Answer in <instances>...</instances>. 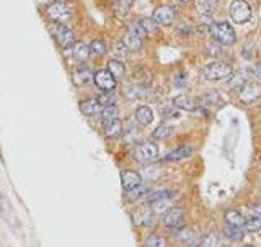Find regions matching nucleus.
Masks as SVG:
<instances>
[{
	"label": "nucleus",
	"mask_w": 261,
	"mask_h": 247,
	"mask_svg": "<svg viewBox=\"0 0 261 247\" xmlns=\"http://www.w3.org/2000/svg\"><path fill=\"white\" fill-rule=\"evenodd\" d=\"M232 72H234V69L230 64L222 62V61H214V62H209L203 67V76L207 81H222V79L230 77Z\"/></svg>",
	"instance_id": "1"
},
{
	"label": "nucleus",
	"mask_w": 261,
	"mask_h": 247,
	"mask_svg": "<svg viewBox=\"0 0 261 247\" xmlns=\"http://www.w3.org/2000/svg\"><path fill=\"white\" fill-rule=\"evenodd\" d=\"M211 35L214 40L222 46H230L235 43V30L230 26V23L221 21L211 26Z\"/></svg>",
	"instance_id": "2"
},
{
	"label": "nucleus",
	"mask_w": 261,
	"mask_h": 247,
	"mask_svg": "<svg viewBox=\"0 0 261 247\" xmlns=\"http://www.w3.org/2000/svg\"><path fill=\"white\" fill-rule=\"evenodd\" d=\"M146 31H144V28L136 23V25L129 26L128 33L124 35L123 38V44L128 48V51H139L142 46V41L146 38Z\"/></svg>",
	"instance_id": "3"
},
{
	"label": "nucleus",
	"mask_w": 261,
	"mask_h": 247,
	"mask_svg": "<svg viewBox=\"0 0 261 247\" xmlns=\"http://www.w3.org/2000/svg\"><path fill=\"white\" fill-rule=\"evenodd\" d=\"M228 13L237 25H243L251 18V7L245 0H234L228 7Z\"/></svg>",
	"instance_id": "4"
},
{
	"label": "nucleus",
	"mask_w": 261,
	"mask_h": 247,
	"mask_svg": "<svg viewBox=\"0 0 261 247\" xmlns=\"http://www.w3.org/2000/svg\"><path fill=\"white\" fill-rule=\"evenodd\" d=\"M132 156L136 162L147 164V162H152L158 156V147L153 143H142L134 149Z\"/></svg>",
	"instance_id": "5"
},
{
	"label": "nucleus",
	"mask_w": 261,
	"mask_h": 247,
	"mask_svg": "<svg viewBox=\"0 0 261 247\" xmlns=\"http://www.w3.org/2000/svg\"><path fill=\"white\" fill-rule=\"evenodd\" d=\"M49 30L62 48H69L74 44V33L69 26L62 25V23H53V25H49Z\"/></svg>",
	"instance_id": "6"
},
{
	"label": "nucleus",
	"mask_w": 261,
	"mask_h": 247,
	"mask_svg": "<svg viewBox=\"0 0 261 247\" xmlns=\"http://www.w3.org/2000/svg\"><path fill=\"white\" fill-rule=\"evenodd\" d=\"M240 100L243 103H253L261 97V83L258 82H246L243 87L240 88Z\"/></svg>",
	"instance_id": "7"
},
{
	"label": "nucleus",
	"mask_w": 261,
	"mask_h": 247,
	"mask_svg": "<svg viewBox=\"0 0 261 247\" xmlns=\"http://www.w3.org/2000/svg\"><path fill=\"white\" fill-rule=\"evenodd\" d=\"M175 15H176V12L171 5H160L153 10V21H155L157 25L167 26V25H171V23H173Z\"/></svg>",
	"instance_id": "8"
},
{
	"label": "nucleus",
	"mask_w": 261,
	"mask_h": 247,
	"mask_svg": "<svg viewBox=\"0 0 261 247\" xmlns=\"http://www.w3.org/2000/svg\"><path fill=\"white\" fill-rule=\"evenodd\" d=\"M93 82H95V85L100 88V90L111 92V90H114L116 82L118 81L113 77V74L110 71H98L95 76H93Z\"/></svg>",
	"instance_id": "9"
},
{
	"label": "nucleus",
	"mask_w": 261,
	"mask_h": 247,
	"mask_svg": "<svg viewBox=\"0 0 261 247\" xmlns=\"http://www.w3.org/2000/svg\"><path fill=\"white\" fill-rule=\"evenodd\" d=\"M185 214L180 208H170L167 213H163V226L168 229H176L183 226Z\"/></svg>",
	"instance_id": "10"
},
{
	"label": "nucleus",
	"mask_w": 261,
	"mask_h": 247,
	"mask_svg": "<svg viewBox=\"0 0 261 247\" xmlns=\"http://www.w3.org/2000/svg\"><path fill=\"white\" fill-rule=\"evenodd\" d=\"M48 15L57 23H64L71 18V10H69L64 3L56 2V3H51V5L48 7Z\"/></svg>",
	"instance_id": "11"
},
{
	"label": "nucleus",
	"mask_w": 261,
	"mask_h": 247,
	"mask_svg": "<svg viewBox=\"0 0 261 247\" xmlns=\"http://www.w3.org/2000/svg\"><path fill=\"white\" fill-rule=\"evenodd\" d=\"M121 182H123V188L126 192H130L139 185H142V177L137 172L132 170H123L121 172Z\"/></svg>",
	"instance_id": "12"
},
{
	"label": "nucleus",
	"mask_w": 261,
	"mask_h": 247,
	"mask_svg": "<svg viewBox=\"0 0 261 247\" xmlns=\"http://www.w3.org/2000/svg\"><path fill=\"white\" fill-rule=\"evenodd\" d=\"M80 110L83 111V115H87V116L100 118V113H101V110H103V106L100 105V102H98L96 99H90V100L82 102Z\"/></svg>",
	"instance_id": "13"
},
{
	"label": "nucleus",
	"mask_w": 261,
	"mask_h": 247,
	"mask_svg": "<svg viewBox=\"0 0 261 247\" xmlns=\"http://www.w3.org/2000/svg\"><path fill=\"white\" fill-rule=\"evenodd\" d=\"M193 149L188 147V146H183V147H178L175 151H171L170 154L165 156V162H178V161H185V159H189L193 156Z\"/></svg>",
	"instance_id": "14"
},
{
	"label": "nucleus",
	"mask_w": 261,
	"mask_h": 247,
	"mask_svg": "<svg viewBox=\"0 0 261 247\" xmlns=\"http://www.w3.org/2000/svg\"><path fill=\"white\" fill-rule=\"evenodd\" d=\"M134 118H136L139 124L147 126V124H150L153 121V111L149 108V106H139L136 110V113H134Z\"/></svg>",
	"instance_id": "15"
},
{
	"label": "nucleus",
	"mask_w": 261,
	"mask_h": 247,
	"mask_svg": "<svg viewBox=\"0 0 261 247\" xmlns=\"http://www.w3.org/2000/svg\"><path fill=\"white\" fill-rule=\"evenodd\" d=\"M173 106L176 110H183V111H194L196 110V102L193 99H189L188 95H178L173 99Z\"/></svg>",
	"instance_id": "16"
},
{
	"label": "nucleus",
	"mask_w": 261,
	"mask_h": 247,
	"mask_svg": "<svg viewBox=\"0 0 261 247\" xmlns=\"http://www.w3.org/2000/svg\"><path fill=\"white\" fill-rule=\"evenodd\" d=\"M225 223L228 226H234V227H245V216L239 211H235V209H228V211L225 213Z\"/></svg>",
	"instance_id": "17"
},
{
	"label": "nucleus",
	"mask_w": 261,
	"mask_h": 247,
	"mask_svg": "<svg viewBox=\"0 0 261 247\" xmlns=\"http://www.w3.org/2000/svg\"><path fill=\"white\" fill-rule=\"evenodd\" d=\"M201 103L204 106H221L224 103V100H222V97L219 92L216 90H209L206 92L203 97H201Z\"/></svg>",
	"instance_id": "18"
},
{
	"label": "nucleus",
	"mask_w": 261,
	"mask_h": 247,
	"mask_svg": "<svg viewBox=\"0 0 261 247\" xmlns=\"http://www.w3.org/2000/svg\"><path fill=\"white\" fill-rule=\"evenodd\" d=\"M121 133H123V123L119 121V118L105 123V134L108 138H118Z\"/></svg>",
	"instance_id": "19"
},
{
	"label": "nucleus",
	"mask_w": 261,
	"mask_h": 247,
	"mask_svg": "<svg viewBox=\"0 0 261 247\" xmlns=\"http://www.w3.org/2000/svg\"><path fill=\"white\" fill-rule=\"evenodd\" d=\"M119 116V110H118V106L116 105H110V106H105L103 110H101V113H100V120H101V123H110V121H113L116 120Z\"/></svg>",
	"instance_id": "20"
},
{
	"label": "nucleus",
	"mask_w": 261,
	"mask_h": 247,
	"mask_svg": "<svg viewBox=\"0 0 261 247\" xmlns=\"http://www.w3.org/2000/svg\"><path fill=\"white\" fill-rule=\"evenodd\" d=\"M152 209L153 213L157 214H163L167 213L168 209L171 208V198H160V200H155V202H152Z\"/></svg>",
	"instance_id": "21"
},
{
	"label": "nucleus",
	"mask_w": 261,
	"mask_h": 247,
	"mask_svg": "<svg viewBox=\"0 0 261 247\" xmlns=\"http://www.w3.org/2000/svg\"><path fill=\"white\" fill-rule=\"evenodd\" d=\"M171 134H173V126L162 123L155 128V131L152 133V136H153V139H167V138H170Z\"/></svg>",
	"instance_id": "22"
},
{
	"label": "nucleus",
	"mask_w": 261,
	"mask_h": 247,
	"mask_svg": "<svg viewBox=\"0 0 261 247\" xmlns=\"http://www.w3.org/2000/svg\"><path fill=\"white\" fill-rule=\"evenodd\" d=\"M90 56V48L85 43H75L74 44V58L77 61H87Z\"/></svg>",
	"instance_id": "23"
},
{
	"label": "nucleus",
	"mask_w": 261,
	"mask_h": 247,
	"mask_svg": "<svg viewBox=\"0 0 261 247\" xmlns=\"http://www.w3.org/2000/svg\"><path fill=\"white\" fill-rule=\"evenodd\" d=\"M144 197H146V200L149 203H152V202L160 200V198H171L173 197V193H171L170 190H152V192H147Z\"/></svg>",
	"instance_id": "24"
},
{
	"label": "nucleus",
	"mask_w": 261,
	"mask_h": 247,
	"mask_svg": "<svg viewBox=\"0 0 261 247\" xmlns=\"http://www.w3.org/2000/svg\"><path fill=\"white\" fill-rule=\"evenodd\" d=\"M108 71L113 74V77L118 81V79L123 77V74H124V66H123V62H121L119 59H111L110 62H108Z\"/></svg>",
	"instance_id": "25"
},
{
	"label": "nucleus",
	"mask_w": 261,
	"mask_h": 247,
	"mask_svg": "<svg viewBox=\"0 0 261 247\" xmlns=\"http://www.w3.org/2000/svg\"><path fill=\"white\" fill-rule=\"evenodd\" d=\"M198 7L203 15H211V13L216 12V8H217V0H199Z\"/></svg>",
	"instance_id": "26"
},
{
	"label": "nucleus",
	"mask_w": 261,
	"mask_h": 247,
	"mask_svg": "<svg viewBox=\"0 0 261 247\" xmlns=\"http://www.w3.org/2000/svg\"><path fill=\"white\" fill-rule=\"evenodd\" d=\"M124 92H126V95H128L129 99H134V100L144 99V97H146V92H144V88L137 87V85H128V87H124Z\"/></svg>",
	"instance_id": "27"
},
{
	"label": "nucleus",
	"mask_w": 261,
	"mask_h": 247,
	"mask_svg": "<svg viewBox=\"0 0 261 247\" xmlns=\"http://www.w3.org/2000/svg\"><path fill=\"white\" fill-rule=\"evenodd\" d=\"M146 247H167V241L160 234H150L146 239Z\"/></svg>",
	"instance_id": "28"
},
{
	"label": "nucleus",
	"mask_w": 261,
	"mask_h": 247,
	"mask_svg": "<svg viewBox=\"0 0 261 247\" xmlns=\"http://www.w3.org/2000/svg\"><path fill=\"white\" fill-rule=\"evenodd\" d=\"M96 100L100 102V105L103 106V108L105 106H110V105H116V95L113 92H103Z\"/></svg>",
	"instance_id": "29"
},
{
	"label": "nucleus",
	"mask_w": 261,
	"mask_h": 247,
	"mask_svg": "<svg viewBox=\"0 0 261 247\" xmlns=\"http://www.w3.org/2000/svg\"><path fill=\"white\" fill-rule=\"evenodd\" d=\"M224 232H225V236L232 241H240L242 237H243V232L240 231V227H234V226H228V225L225 226Z\"/></svg>",
	"instance_id": "30"
},
{
	"label": "nucleus",
	"mask_w": 261,
	"mask_h": 247,
	"mask_svg": "<svg viewBox=\"0 0 261 247\" xmlns=\"http://www.w3.org/2000/svg\"><path fill=\"white\" fill-rule=\"evenodd\" d=\"M88 48H90V53L96 54V56H103L106 53V46L101 40H93Z\"/></svg>",
	"instance_id": "31"
},
{
	"label": "nucleus",
	"mask_w": 261,
	"mask_h": 247,
	"mask_svg": "<svg viewBox=\"0 0 261 247\" xmlns=\"http://www.w3.org/2000/svg\"><path fill=\"white\" fill-rule=\"evenodd\" d=\"M146 33H155L157 31V23L153 21V18H142L141 23H139Z\"/></svg>",
	"instance_id": "32"
},
{
	"label": "nucleus",
	"mask_w": 261,
	"mask_h": 247,
	"mask_svg": "<svg viewBox=\"0 0 261 247\" xmlns=\"http://www.w3.org/2000/svg\"><path fill=\"white\" fill-rule=\"evenodd\" d=\"M245 226L250 232L261 231V218H250V220L245 223Z\"/></svg>",
	"instance_id": "33"
},
{
	"label": "nucleus",
	"mask_w": 261,
	"mask_h": 247,
	"mask_svg": "<svg viewBox=\"0 0 261 247\" xmlns=\"http://www.w3.org/2000/svg\"><path fill=\"white\" fill-rule=\"evenodd\" d=\"M149 192V190L146 188V187H142V185H139V187H136L134 190H130L129 192V197L130 198H141V197H144Z\"/></svg>",
	"instance_id": "34"
},
{
	"label": "nucleus",
	"mask_w": 261,
	"mask_h": 247,
	"mask_svg": "<svg viewBox=\"0 0 261 247\" xmlns=\"http://www.w3.org/2000/svg\"><path fill=\"white\" fill-rule=\"evenodd\" d=\"M243 76H245L243 72L237 74V76L234 77V81H230V83H228V85H230V87H235V88H239L240 85H245V83H246V81L243 79Z\"/></svg>",
	"instance_id": "35"
},
{
	"label": "nucleus",
	"mask_w": 261,
	"mask_h": 247,
	"mask_svg": "<svg viewBox=\"0 0 261 247\" xmlns=\"http://www.w3.org/2000/svg\"><path fill=\"white\" fill-rule=\"evenodd\" d=\"M92 74L88 72V71H82V72H78L77 76H75V79H74V81H75L77 83H83V82H88V81H92Z\"/></svg>",
	"instance_id": "36"
},
{
	"label": "nucleus",
	"mask_w": 261,
	"mask_h": 247,
	"mask_svg": "<svg viewBox=\"0 0 261 247\" xmlns=\"http://www.w3.org/2000/svg\"><path fill=\"white\" fill-rule=\"evenodd\" d=\"M162 113H163L165 118H173V120L180 118V113H178V110H176L175 106H171V108H163Z\"/></svg>",
	"instance_id": "37"
},
{
	"label": "nucleus",
	"mask_w": 261,
	"mask_h": 247,
	"mask_svg": "<svg viewBox=\"0 0 261 247\" xmlns=\"http://www.w3.org/2000/svg\"><path fill=\"white\" fill-rule=\"evenodd\" d=\"M176 237H178L180 241H189V239H193V232H189V231H181Z\"/></svg>",
	"instance_id": "38"
},
{
	"label": "nucleus",
	"mask_w": 261,
	"mask_h": 247,
	"mask_svg": "<svg viewBox=\"0 0 261 247\" xmlns=\"http://www.w3.org/2000/svg\"><path fill=\"white\" fill-rule=\"evenodd\" d=\"M199 247H214V237H206Z\"/></svg>",
	"instance_id": "39"
},
{
	"label": "nucleus",
	"mask_w": 261,
	"mask_h": 247,
	"mask_svg": "<svg viewBox=\"0 0 261 247\" xmlns=\"http://www.w3.org/2000/svg\"><path fill=\"white\" fill-rule=\"evenodd\" d=\"M7 208V202H5V198L3 197H0V216L3 214V209Z\"/></svg>",
	"instance_id": "40"
},
{
	"label": "nucleus",
	"mask_w": 261,
	"mask_h": 247,
	"mask_svg": "<svg viewBox=\"0 0 261 247\" xmlns=\"http://www.w3.org/2000/svg\"><path fill=\"white\" fill-rule=\"evenodd\" d=\"M253 74H255L256 79H260V81H261V64H258V66L253 69Z\"/></svg>",
	"instance_id": "41"
},
{
	"label": "nucleus",
	"mask_w": 261,
	"mask_h": 247,
	"mask_svg": "<svg viewBox=\"0 0 261 247\" xmlns=\"http://www.w3.org/2000/svg\"><path fill=\"white\" fill-rule=\"evenodd\" d=\"M178 2H180V3H189L191 0H178Z\"/></svg>",
	"instance_id": "42"
},
{
	"label": "nucleus",
	"mask_w": 261,
	"mask_h": 247,
	"mask_svg": "<svg viewBox=\"0 0 261 247\" xmlns=\"http://www.w3.org/2000/svg\"><path fill=\"white\" fill-rule=\"evenodd\" d=\"M57 2H59V3H64V2H65V0H57Z\"/></svg>",
	"instance_id": "43"
},
{
	"label": "nucleus",
	"mask_w": 261,
	"mask_h": 247,
	"mask_svg": "<svg viewBox=\"0 0 261 247\" xmlns=\"http://www.w3.org/2000/svg\"><path fill=\"white\" fill-rule=\"evenodd\" d=\"M243 247H253V246H243Z\"/></svg>",
	"instance_id": "44"
}]
</instances>
